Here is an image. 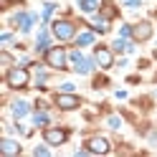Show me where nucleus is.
Here are the masks:
<instances>
[{"label": "nucleus", "instance_id": "19", "mask_svg": "<svg viewBox=\"0 0 157 157\" xmlns=\"http://www.w3.org/2000/svg\"><path fill=\"white\" fill-rule=\"evenodd\" d=\"M36 155H38V157H48V150H46V147H38Z\"/></svg>", "mask_w": 157, "mask_h": 157}, {"label": "nucleus", "instance_id": "7", "mask_svg": "<svg viewBox=\"0 0 157 157\" xmlns=\"http://www.w3.org/2000/svg\"><path fill=\"white\" fill-rule=\"evenodd\" d=\"M71 61H74V66H76L78 74H89V71H91V61H89V58H84L78 51L71 53Z\"/></svg>", "mask_w": 157, "mask_h": 157}, {"label": "nucleus", "instance_id": "5", "mask_svg": "<svg viewBox=\"0 0 157 157\" xmlns=\"http://www.w3.org/2000/svg\"><path fill=\"white\" fill-rule=\"evenodd\" d=\"M86 150L96 152V155H104V152H109V142H106L104 137H91V140L86 142Z\"/></svg>", "mask_w": 157, "mask_h": 157}, {"label": "nucleus", "instance_id": "15", "mask_svg": "<svg viewBox=\"0 0 157 157\" xmlns=\"http://www.w3.org/2000/svg\"><path fill=\"white\" fill-rule=\"evenodd\" d=\"M33 122H36L38 127H41V124H48V114H43V112H38V114L33 117Z\"/></svg>", "mask_w": 157, "mask_h": 157}, {"label": "nucleus", "instance_id": "12", "mask_svg": "<svg viewBox=\"0 0 157 157\" xmlns=\"http://www.w3.org/2000/svg\"><path fill=\"white\" fill-rule=\"evenodd\" d=\"M15 23L21 25V31H28L31 23H33V15H21V18H15Z\"/></svg>", "mask_w": 157, "mask_h": 157}, {"label": "nucleus", "instance_id": "10", "mask_svg": "<svg viewBox=\"0 0 157 157\" xmlns=\"http://www.w3.org/2000/svg\"><path fill=\"white\" fill-rule=\"evenodd\" d=\"M46 142L48 144H63L66 142V132L63 129H48L46 132Z\"/></svg>", "mask_w": 157, "mask_h": 157}, {"label": "nucleus", "instance_id": "8", "mask_svg": "<svg viewBox=\"0 0 157 157\" xmlns=\"http://www.w3.org/2000/svg\"><path fill=\"white\" fill-rule=\"evenodd\" d=\"M96 63H99L101 68H109L114 63V58H112V51L109 48H96Z\"/></svg>", "mask_w": 157, "mask_h": 157}, {"label": "nucleus", "instance_id": "2", "mask_svg": "<svg viewBox=\"0 0 157 157\" xmlns=\"http://www.w3.org/2000/svg\"><path fill=\"white\" fill-rule=\"evenodd\" d=\"M53 36L58 38V41H71V38H74V23L56 21V23H53Z\"/></svg>", "mask_w": 157, "mask_h": 157}, {"label": "nucleus", "instance_id": "17", "mask_svg": "<svg viewBox=\"0 0 157 157\" xmlns=\"http://www.w3.org/2000/svg\"><path fill=\"white\" fill-rule=\"evenodd\" d=\"M38 48H48V33H41V36H38Z\"/></svg>", "mask_w": 157, "mask_h": 157}, {"label": "nucleus", "instance_id": "16", "mask_svg": "<svg viewBox=\"0 0 157 157\" xmlns=\"http://www.w3.org/2000/svg\"><path fill=\"white\" fill-rule=\"evenodd\" d=\"M101 13H104V18H114V15H117V8H114V5H104Z\"/></svg>", "mask_w": 157, "mask_h": 157}, {"label": "nucleus", "instance_id": "11", "mask_svg": "<svg viewBox=\"0 0 157 157\" xmlns=\"http://www.w3.org/2000/svg\"><path fill=\"white\" fill-rule=\"evenodd\" d=\"M13 114H15V117H25V114H28V104H25V101H15V104H13Z\"/></svg>", "mask_w": 157, "mask_h": 157}, {"label": "nucleus", "instance_id": "3", "mask_svg": "<svg viewBox=\"0 0 157 157\" xmlns=\"http://www.w3.org/2000/svg\"><path fill=\"white\" fill-rule=\"evenodd\" d=\"M46 61H48V66H53V68H63L66 66V51L63 48H48L46 51Z\"/></svg>", "mask_w": 157, "mask_h": 157}, {"label": "nucleus", "instance_id": "13", "mask_svg": "<svg viewBox=\"0 0 157 157\" xmlns=\"http://www.w3.org/2000/svg\"><path fill=\"white\" fill-rule=\"evenodd\" d=\"M76 43H78V46H89V43H94V33H89V31L81 33V36L76 38Z\"/></svg>", "mask_w": 157, "mask_h": 157}, {"label": "nucleus", "instance_id": "1", "mask_svg": "<svg viewBox=\"0 0 157 157\" xmlns=\"http://www.w3.org/2000/svg\"><path fill=\"white\" fill-rule=\"evenodd\" d=\"M25 84H28V71H23V68H10L8 71V86L10 89H23Z\"/></svg>", "mask_w": 157, "mask_h": 157}, {"label": "nucleus", "instance_id": "18", "mask_svg": "<svg viewBox=\"0 0 157 157\" xmlns=\"http://www.w3.org/2000/svg\"><path fill=\"white\" fill-rule=\"evenodd\" d=\"M94 25H96V31H106V28H109V23H106V21H101V18H99V21H94Z\"/></svg>", "mask_w": 157, "mask_h": 157}, {"label": "nucleus", "instance_id": "9", "mask_svg": "<svg viewBox=\"0 0 157 157\" xmlns=\"http://www.w3.org/2000/svg\"><path fill=\"white\" fill-rule=\"evenodd\" d=\"M0 152L8 155V157H15V155H21V144L13 142V140H3L0 142Z\"/></svg>", "mask_w": 157, "mask_h": 157}, {"label": "nucleus", "instance_id": "14", "mask_svg": "<svg viewBox=\"0 0 157 157\" xmlns=\"http://www.w3.org/2000/svg\"><path fill=\"white\" fill-rule=\"evenodd\" d=\"M96 3H99V0H78V5H81V10H86V13L96 10Z\"/></svg>", "mask_w": 157, "mask_h": 157}, {"label": "nucleus", "instance_id": "4", "mask_svg": "<svg viewBox=\"0 0 157 157\" xmlns=\"http://www.w3.org/2000/svg\"><path fill=\"white\" fill-rule=\"evenodd\" d=\"M56 104H58V109H76L78 104H81V99L74 94H58L56 96Z\"/></svg>", "mask_w": 157, "mask_h": 157}, {"label": "nucleus", "instance_id": "6", "mask_svg": "<svg viewBox=\"0 0 157 157\" xmlns=\"http://www.w3.org/2000/svg\"><path fill=\"white\" fill-rule=\"evenodd\" d=\"M150 36H152V25L147 23V21L137 23V25L132 28V38H134V41H147Z\"/></svg>", "mask_w": 157, "mask_h": 157}]
</instances>
